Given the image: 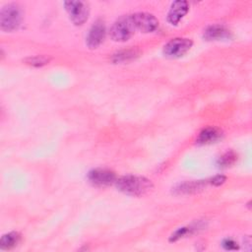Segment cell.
<instances>
[{
	"mask_svg": "<svg viewBox=\"0 0 252 252\" xmlns=\"http://www.w3.org/2000/svg\"><path fill=\"white\" fill-rule=\"evenodd\" d=\"M20 237V234L15 231L4 234L0 239V248L2 250H10L14 248L19 243Z\"/></svg>",
	"mask_w": 252,
	"mask_h": 252,
	"instance_id": "cell-12",
	"label": "cell"
},
{
	"mask_svg": "<svg viewBox=\"0 0 252 252\" xmlns=\"http://www.w3.org/2000/svg\"><path fill=\"white\" fill-rule=\"evenodd\" d=\"M188 10H189V5L187 1H183V0L174 1L171 4L170 9L168 11L167 21L171 25H177L180 22V20L187 14Z\"/></svg>",
	"mask_w": 252,
	"mask_h": 252,
	"instance_id": "cell-9",
	"label": "cell"
},
{
	"mask_svg": "<svg viewBox=\"0 0 252 252\" xmlns=\"http://www.w3.org/2000/svg\"><path fill=\"white\" fill-rule=\"evenodd\" d=\"M133 24L136 30H139L143 32H155L158 27V19L146 12H139L131 15Z\"/></svg>",
	"mask_w": 252,
	"mask_h": 252,
	"instance_id": "cell-6",
	"label": "cell"
},
{
	"mask_svg": "<svg viewBox=\"0 0 252 252\" xmlns=\"http://www.w3.org/2000/svg\"><path fill=\"white\" fill-rule=\"evenodd\" d=\"M191 229H192V228H190V227H180L179 229H177V230L171 235L170 241H176L177 239H179V238L185 236L186 234L190 233Z\"/></svg>",
	"mask_w": 252,
	"mask_h": 252,
	"instance_id": "cell-17",
	"label": "cell"
},
{
	"mask_svg": "<svg viewBox=\"0 0 252 252\" xmlns=\"http://www.w3.org/2000/svg\"><path fill=\"white\" fill-rule=\"evenodd\" d=\"M192 40L185 37H175L169 40L163 47V54L168 58L183 56L192 46Z\"/></svg>",
	"mask_w": 252,
	"mask_h": 252,
	"instance_id": "cell-5",
	"label": "cell"
},
{
	"mask_svg": "<svg viewBox=\"0 0 252 252\" xmlns=\"http://www.w3.org/2000/svg\"><path fill=\"white\" fill-rule=\"evenodd\" d=\"M139 56V51L136 49H126L121 50L113 54L112 61L114 63H121V62H128L130 60L135 59Z\"/></svg>",
	"mask_w": 252,
	"mask_h": 252,
	"instance_id": "cell-13",
	"label": "cell"
},
{
	"mask_svg": "<svg viewBox=\"0 0 252 252\" xmlns=\"http://www.w3.org/2000/svg\"><path fill=\"white\" fill-rule=\"evenodd\" d=\"M220 137V131L215 127H208L202 130L197 138L198 144H210Z\"/></svg>",
	"mask_w": 252,
	"mask_h": 252,
	"instance_id": "cell-11",
	"label": "cell"
},
{
	"mask_svg": "<svg viewBox=\"0 0 252 252\" xmlns=\"http://www.w3.org/2000/svg\"><path fill=\"white\" fill-rule=\"evenodd\" d=\"M225 181V177L223 175H217L211 179V183L215 186L221 185Z\"/></svg>",
	"mask_w": 252,
	"mask_h": 252,
	"instance_id": "cell-19",
	"label": "cell"
},
{
	"mask_svg": "<svg viewBox=\"0 0 252 252\" xmlns=\"http://www.w3.org/2000/svg\"><path fill=\"white\" fill-rule=\"evenodd\" d=\"M23 20V10L17 3L5 5L0 12V27L2 31L12 32L17 30Z\"/></svg>",
	"mask_w": 252,
	"mask_h": 252,
	"instance_id": "cell-2",
	"label": "cell"
},
{
	"mask_svg": "<svg viewBox=\"0 0 252 252\" xmlns=\"http://www.w3.org/2000/svg\"><path fill=\"white\" fill-rule=\"evenodd\" d=\"M222 246L226 250H236V249H238L237 243L233 239H231V238L224 239L222 241Z\"/></svg>",
	"mask_w": 252,
	"mask_h": 252,
	"instance_id": "cell-18",
	"label": "cell"
},
{
	"mask_svg": "<svg viewBox=\"0 0 252 252\" xmlns=\"http://www.w3.org/2000/svg\"><path fill=\"white\" fill-rule=\"evenodd\" d=\"M105 37V25L103 21L97 20L91 27L88 36H87V45L90 48H96Z\"/></svg>",
	"mask_w": 252,
	"mask_h": 252,
	"instance_id": "cell-8",
	"label": "cell"
},
{
	"mask_svg": "<svg viewBox=\"0 0 252 252\" xmlns=\"http://www.w3.org/2000/svg\"><path fill=\"white\" fill-rule=\"evenodd\" d=\"M50 61L49 57L43 56V55H36L32 57H28L25 59V62L29 65L34 66V67H40L45 64H47Z\"/></svg>",
	"mask_w": 252,
	"mask_h": 252,
	"instance_id": "cell-15",
	"label": "cell"
},
{
	"mask_svg": "<svg viewBox=\"0 0 252 252\" xmlns=\"http://www.w3.org/2000/svg\"><path fill=\"white\" fill-rule=\"evenodd\" d=\"M115 183L119 191L131 196H143L153 189L151 180L144 176L125 175L116 179Z\"/></svg>",
	"mask_w": 252,
	"mask_h": 252,
	"instance_id": "cell-1",
	"label": "cell"
},
{
	"mask_svg": "<svg viewBox=\"0 0 252 252\" xmlns=\"http://www.w3.org/2000/svg\"><path fill=\"white\" fill-rule=\"evenodd\" d=\"M229 36V31L220 25L210 26L204 32V37L208 40H218Z\"/></svg>",
	"mask_w": 252,
	"mask_h": 252,
	"instance_id": "cell-10",
	"label": "cell"
},
{
	"mask_svg": "<svg viewBox=\"0 0 252 252\" xmlns=\"http://www.w3.org/2000/svg\"><path fill=\"white\" fill-rule=\"evenodd\" d=\"M136 29L133 24L131 15L119 18L110 29V36L115 41L128 40L135 32Z\"/></svg>",
	"mask_w": 252,
	"mask_h": 252,
	"instance_id": "cell-3",
	"label": "cell"
},
{
	"mask_svg": "<svg viewBox=\"0 0 252 252\" xmlns=\"http://www.w3.org/2000/svg\"><path fill=\"white\" fill-rule=\"evenodd\" d=\"M235 159H236L235 154L233 152H227L220 158L219 164H220V166L225 167V166H228V165L232 164L235 161Z\"/></svg>",
	"mask_w": 252,
	"mask_h": 252,
	"instance_id": "cell-16",
	"label": "cell"
},
{
	"mask_svg": "<svg viewBox=\"0 0 252 252\" xmlns=\"http://www.w3.org/2000/svg\"><path fill=\"white\" fill-rule=\"evenodd\" d=\"M65 9L70 17V20L77 26L83 25L89 17V4L85 1H66L64 2Z\"/></svg>",
	"mask_w": 252,
	"mask_h": 252,
	"instance_id": "cell-4",
	"label": "cell"
},
{
	"mask_svg": "<svg viewBox=\"0 0 252 252\" xmlns=\"http://www.w3.org/2000/svg\"><path fill=\"white\" fill-rule=\"evenodd\" d=\"M88 179L93 185L108 186L116 181V175L109 169L95 168L89 172Z\"/></svg>",
	"mask_w": 252,
	"mask_h": 252,
	"instance_id": "cell-7",
	"label": "cell"
},
{
	"mask_svg": "<svg viewBox=\"0 0 252 252\" xmlns=\"http://www.w3.org/2000/svg\"><path fill=\"white\" fill-rule=\"evenodd\" d=\"M205 186L203 181H190L183 184H180L175 190H177L178 194H188L192 192H197L199 189H202Z\"/></svg>",
	"mask_w": 252,
	"mask_h": 252,
	"instance_id": "cell-14",
	"label": "cell"
}]
</instances>
